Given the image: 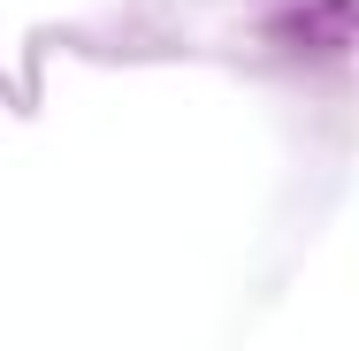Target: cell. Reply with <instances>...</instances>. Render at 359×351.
Segmentation results:
<instances>
[{
  "label": "cell",
  "mask_w": 359,
  "mask_h": 351,
  "mask_svg": "<svg viewBox=\"0 0 359 351\" xmlns=\"http://www.w3.org/2000/svg\"><path fill=\"white\" fill-rule=\"evenodd\" d=\"M268 31L283 46H298V54H352L359 46V0H306V8H283Z\"/></svg>",
  "instance_id": "6da1fadb"
}]
</instances>
